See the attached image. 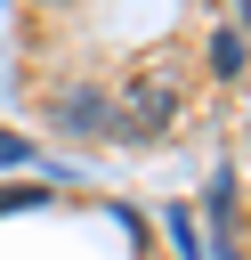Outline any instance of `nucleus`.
<instances>
[{
  "mask_svg": "<svg viewBox=\"0 0 251 260\" xmlns=\"http://www.w3.org/2000/svg\"><path fill=\"white\" fill-rule=\"evenodd\" d=\"M49 122H57L65 138H113V98H105L97 81H73V89H57Z\"/></svg>",
  "mask_w": 251,
  "mask_h": 260,
  "instance_id": "1",
  "label": "nucleus"
},
{
  "mask_svg": "<svg viewBox=\"0 0 251 260\" xmlns=\"http://www.w3.org/2000/svg\"><path fill=\"white\" fill-rule=\"evenodd\" d=\"M162 122H170V89L146 73V81H130V98H121V114H113V138H130V146H146V138H162Z\"/></svg>",
  "mask_w": 251,
  "mask_h": 260,
  "instance_id": "2",
  "label": "nucleus"
},
{
  "mask_svg": "<svg viewBox=\"0 0 251 260\" xmlns=\"http://www.w3.org/2000/svg\"><path fill=\"white\" fill-rule=\"evenodd\" d=\"M211 73H219V81L243 73V32H211Z\"/></svg>",
  "mask_w": 251,
  "mask_h": 260,
  "instance_id": "3",
  "label": "nucleus"
},
{
  "mask_svg": "<svg viewBox=\"0 0 251 260\" xmlns=\"http://www.w3.org/2000/svg\"><path fill=\"white\" fill-rule=\"evenodd\" d=\"M32 203H49V195H40V187H0V219H8V211H32Z\"/></svg>",
  "mask_w": 251,
  "mask_h": 260,
  "instance_id": "4",
  "label": "nucleus"
},
{
  "mask_svg": "<svg viewBox=\"0 0 251 260\" xmlns=\"http://www.w3.org/2000/svg\"><path fill=\"white\" fill-rule=\"evenodd\" d=\"M0 162H24V138L16 130H0Z\"/></svg>",
  "mask_w": 251,
  "mask_h": 260,
  "instance_id": "5",
  "label": "nucleus"
},
{
  "mask_svg": "<svg viewBox=\"0 0 251 260\" xmlns=\"http://www.w3.org/2000/svg\"><path fill=\"white\" fill-rule=\"evenodd\" d=\"M40 8H65V0H40Z\"/></svg>",
  "mask_w": 251,
  "mask_h": 260,
  "instance_id": "6",
  "label": "nucleus"
}]
</instances>
